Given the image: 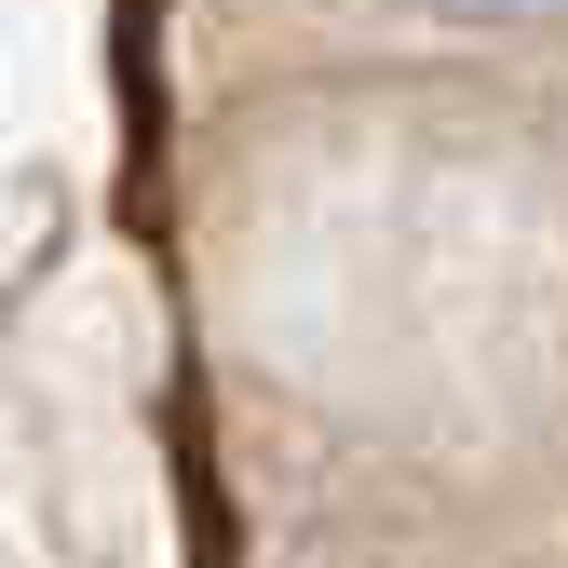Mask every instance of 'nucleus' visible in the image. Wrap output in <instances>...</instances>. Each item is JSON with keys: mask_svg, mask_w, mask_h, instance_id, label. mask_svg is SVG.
Returning a JSON list of instances; mask_svg holds the SVG:
<instances>
[{"mask_svg": "<svg viewBox=\"0 0 568 568\" xmlns=\"http://www.w3.org/2000/svg\"><path fill=\"white\" fill-rule=\"evenodd\" d=\"M447 28H568V0H419Z\"/></svg>", "mask_w": 568, "mask_h": 568, "instance_id": "obj_1", "label": "nucleus"}]
</instances>
